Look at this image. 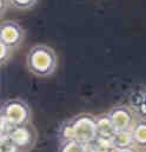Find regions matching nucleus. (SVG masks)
I'll return each mask as SVG.
<instances>
[{"label": "nucleus", "mask_w": 146, "mask_h": 152, "mask_svg": "<svg viewBox=\"0 0 146 152\" xmlns=\"http://www.w3.org/2000/svg\"><path fill=\"white\" fill-rule=\"evenodd\" d=\"M26 67L36 78L53 76L58 67V56L53 47L45 44L32 46L26 56Z\"/></svg>", "instance_id": "nucleus-1"}, {"label": "nucleus", "mask_w": 146, "mask_h": 152, "mask_svg": "<svg viewBox=\"0 0 146 152\" xmlns=\"http://www.w3.org/2000/svg\"><path fill=\"white\" fill-rule=\"evenodd\" d=\"M0 113L1 117L6 118L13 126L25 125L32 120V110L30 105L20 98H12L4 102Z\"/></svg>", "instance_id": "nucleus-2"}, {"label": "nucleus", "mask_w": 146, "mask_h": 152, "mask_svg": "<svg viewBox=\"0 0 146 152\" xmlns=\"http://www.w3.org/2000/svg\"><path fill=\"white\" fill-rule=\"evenodd\" d=\"M71 121L75 140L84 144H90L97 139L98 131L96 115L90 113H80L73 117Z\"/></svg>", "instance_id": "nucleus-3"}, {"label": "nucleus", "mask_w": 146, "mask_h": 152, "mask_svg": "<svg viewBox=\"0 0 146 152\" xmlns=\"http://www.w3.org/2000/svg\"><path fill=\"white\" fill-rule=\"evenodd\" d=\"M8 138L20 152H30L34 149L38 140V131L32 123L14 126L8 134Z\"/></svg>", "instance_id": "nucleus-4"}, {"label": "nucleus", "mask_w": 146, "mask_h": 152, "mask_svg": "<svg viewBox=\"0 0 146 152\" xmlns=\"http://www.w3.org/2000/svg\"><path fill=\"white\" fill-rule=\"evenodd\" d=\"M26 37L24 27L15 20H2L0 24V42L11 47L12 50H18Z\"/></svg>", "instance_id": "nucleus-5"}, {"label": "nucleus", "mask_w": 146, "mask_h": 152, "mask_svg": "<svg viewBox=\"0 0 146 152\" xmlns=\"http://www.w3.org/2000/svg\"><path fill=\"white\" fill-rule=\"evenodd\" d=\"M109 114L115 126L117 132L131 131L136 123L133 112H132L131 107H128L127 105H117V106L112 107Z\"/></svg>", "instance_id": "nucleus-6"}, {"label": "nucleus", "mask_w": 146, "mask_h": 152, "mask_svg": "<svg viewBox=\"0 0 146 152\" xmlns=\"http://www.w3.org/2000/svg\"><path fill=\"white\" fill-rule=\"evenodd\" d=\"M97 118V131H98V137L105 138V139H112L115 133V126L111 119L109 113H101L99 115H96Z\"/></svg>", "instance_id": "nucleus-7"}, {"label": "nucleus", "mask_w": 146, "mask_h": 152, "mask_svg": "<svg viewBox=\"0 0 146 152\" xmlns=\"http://www.w3.org/2000/svg\"><path fill=\"white\" fill-rule=\"evenodd\" d=\"M131 131H132V136H133L136 148L138 150L146 149V119L136 120Z\"/></svg>", "instance_id": "nucleus-8"}, {"label": "nucleus", "mask_w": 146, "mask_h": 152, "mask_svg": "<svg viewBox=\"0 0 146 152\" xmlns=\"http://www.w3.org/2000/svg\"><path fill=\"white\" fill-rule=\"evenodd\" d=\"M112 145L114 149H130L136 148L132 131H120L117 132L112 138Z\"/></svg>", "instance_id": "nucleus-9"}, {"label": "nucleus", "mask_w": 146, "mask_h": 152, "mask_svg": "<svg viewBox=\"0 0 146 152\" xmlns=\"http://www.w3.org/2000/svg\"><path fill=\"white\" fill-rule=\"evenodd\" d=\"M88 152H112L114 150L112 145V139H105L97 137V139L87 144Z\"/></svg>", "instance_id": "nucleus-10"}, {"label": "nucleus", "mask_w": 146, "mask_h": 152, "mask_svg": "<svg viewBox=\"0 0 146 152\" xmlns=\"http://www.w3.org/2000/svg\"><path fill=\"white\" fill-rule=\"evenodd\" d=\"M58 139H59V143L60 144L74 139V131H73L71 119L70 120H66V121H63L60 124L59 130H58Z\"/></svg>", "instance_id": "nucleus-11"}, {"label": "nucleus", "mask_w": 146, "mask_h": 152, "mask_svg": "<svg viewBox=\"0 0 146 152\" xmlns=\"http://www.w3.org/2000/svg\"><path fill=\"white\" fill-rule=\"evenodd\" d=\"M58 152H88V148L87 144L73 139L60 144Z\"/></svg>", "instance_id": "nucleus-12"}, {"label": "nucleus", "mask_w": 146, "mask_h": 152, "mask_svg": "<svg viewBox=\"0 0 146 152\" xmlns=\"http://www.w3.org/2000/svg\"><path fill=\"white\" fill-rule=\"evenodd\" d=\"M38 1L39 0H9V5L18 11H30L38 5Z\"/></svg>", "instance_id": "nucleus-13"}, {"label": "nucleus", "mask_w": 146, "mask_h": 152, "mask_svg": "<svg viewBox=\"0 0 146 152\" xmlns=\"http://www.w3.org/2000/svg\"><path fill=\"white\" fill-rule=\"evenodd\" d=\"M13 52H14V50H12L11 47L0 42V65L1 66H5L6 64H8V61L11 60V58L13 56Z\"/></svg>", "instance_id": "nucleus-14"}, {"label": "nucleus", "mask_w": 146, "mask_h": 152, "mask_svg": "<svg viewBox=\"0 0 146 152\" xmlns=\"http://www.w3.org/2000/svg\"><path fill=\"white\" fill-rule=\"evenodd\" d=\"M0 152H20L8 137H0Z\"/></svg>", "instance_id": "nucleus-15"}, {"label": "nucleus", "mask_w": 146, "mask_h": 152, "mask_svg": "<svg viewBox=\"0 0 146 152\" xmlns=\"http://www.w3.org/2000/svg\"><path fill=\"white\" fill-rule=\"evenodd\" d=\"M14 126L4 117L0 115V137H8L9 132Z\"/></svg>", "instance_id": "nucleus-16"}, {"label": "nucleus", "mask_w": 146, "mask_h": 152, "mask_svg": "<svg viewBox=\"0 0 146 152\" xmlns=\"http://www.w3.org/2000/svg\"><path fill=\"white\" fill-rule=\"evenodd\" d=\"M9 7H11L9 0H0V15H1V18L5 15V13L8 11Z\"/></svg>", "instance_id": "nucleus-17"}, {"label": "nucleus", "mask_w": 146, "mask_h": 152, "mask_svg": "<svg viewBox=\"0 0 146 152\" xmlns=\"http://www.w3.org/2000/svg\"><path fill=\"white\" fill-rule=\"evenodd\" d=\"M112 152H139L137 148H130V149H114Z\"/></svg>", "instance_id": "nucleus-18"}, {"label": "nucleus", "mask_w": 146, "mask_h": 152, "mask_svg": "<svg viewBox=\"0 0 146 152\" xmlns=\"http://www.w3.org/2000/svg\"><path fill=\"white\" fill-rule=\"evenodd\" d=\"M139 152H146V149H144V150H139Z\"/></svg>", "instance_id": "nucleus-19"}]
</instances>
